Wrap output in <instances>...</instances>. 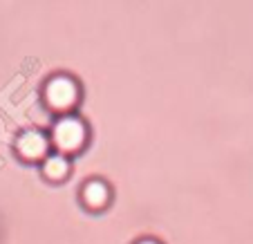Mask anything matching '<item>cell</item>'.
Returning <instances> with one entry per match:
<instances>
[{
    "instance_id": "1",
    "label": "cell",
    "mask_w": 253,
    "mask_h": 244,
    "mask_svg": "<svg viewBox=\"0 0 253 244\" xmlns=\"http://www.w3.org/2000/svg\"><path fill=\"white\" fill-rule=\"evenodd\" d=\"M52 137H54V144H56V148L61 150V153H77V150H81L83 144H85L87 130L79 117L65 115L56 121Z\"/></svg>"
},
{
    "instance_id": "2",
    "label": "cell",
    "mask_w": 253,
    "mask_h": 244,
    "mask_svg": "<svg viewBox=\"0 0 253 244\" xmlns=\"http://www.w3.org/2000/svg\"><path fill=\"white\" fill-rule=\"evenodd\" d=\"M79 99V85L74 79L58 74L45 83V103L54 110H70Z\"/></svg>"
},
{
    "instance_id": "3",
    "label": "cell",
    "mask_w": 253,
    "mask_h": 244,
    "mask_svg": "<svg viewBox=\"0 0 253 244\" xmlns=\"http://www.w3.org/2000/svg\"><path fill=\"white\" fill-rule=\"evenodd\" d=\"M18 153H20V157H25V159L45 157V153H47V139L41 132H34V130L23 132L18 139Z\"/></svg>"
},
{
    "instance_id": "4",
    "label": "cell",
    "mask_w": 253,
    "mask_h": 244,
    "mask_svg": "<svg viewBox=\"0 0 253 244\" xmlns=\"http://www.w3.org/2000/svg\"><path fill=\"white\" fill-rule=\"evenodd\" d=\"M81 197L87 208H103L108 204V200H110V188L103 182H99V179H92V182H87L83 186Z\"/></svg>"
},
{
    "instance_id": "5",
    "label": "cell",
    "mask_w": 253,
    "mask_h": 244,
    "mask_svg": "<svg viewBox=\"0 0 253 244\" xmlns=\"http://www.w3.org/2000/svg\"><path fill=\"white\" fill-rule=\"evenodd\" d=\"M67 170H70V163H67V159L63 157L61 153H54V155H47V157H45V162H43L45 177L63 179L67 175Z\"/></svg>"
},
{
    "instance_id": "6",
    "label": "cell",
    "mask_w": 253,
    "mask_h": 244,
    "mask_svg": "<svg viewBox=\"0 0 253 244\" xmlns=\"http://www.w3.org/2000/svg\"><path fill=\"white\" fill-rule=\"evenodd\" d=\"M137 244H159V242H155V240H141V242H137Z\"/></svg>"
}]
</instances>
